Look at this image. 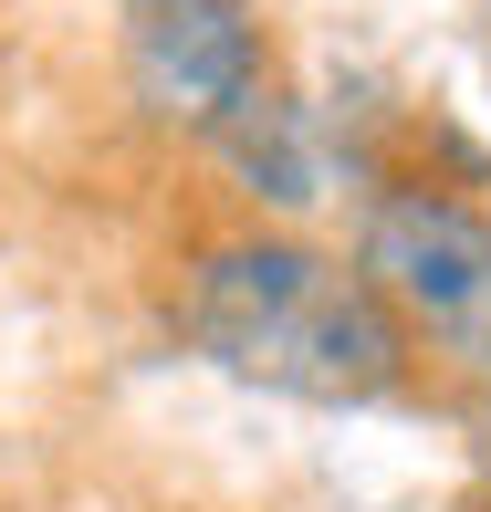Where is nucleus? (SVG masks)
<instances>
[{"label":"nucleus","instance_id":"obj_3","mask_svg":"<svg viewBox=\"0 0 491 512\" xmlns=\"http://www.w3.org/2000/svg\"><path fill=\"white\" fill-rule=\"evenodd\" d=\"M126 84L157 126L220 136L262 95V21H251V0H157V11H136Z\"/></svg>","mask_w":491,"mask_h":512},{"label":"nucleus","instance_id":"obj_2","mask_svg":"<svg viewBox=\"0 0 491 512\" xmlns=\"http://www.w3.org/2000/svg\"><path fill=\"white\" fill-rule=\"evenodd\" d=\"M366 293L397 314V335L491 377V220L450 189H377L356 230Z\"/></svg>","mask_w":491,"mask_h":512},{"label":"nucleus","instance_id":"obj_1","mask_svg":"<svg viewBox=\"0 0 491 512\" xmlns=\"http://www.w3.org/2000/svg\"><path fill=\"white\" fill-rule=\"evenodd\" d=\"M178 324L209 366L303 408H366L408 377V335L366 293V272H345L314 241H283V230L209 241L178 283Z\"/></svg>","mask_w":491,"mask_h":512},{"label":"nucleus","instance_id":"obj_4","mask_svg":"<svg viewBox=\"0 0 491 512\" xmlns=\"http://www.w3.org/2000/svg\"><path fill=\"white\" fill-rule=\"evenodd\" d=\"M136 11H157V0H136Z\"/></svg>","mask_w":491,"mask_h":512}]
</instances>
